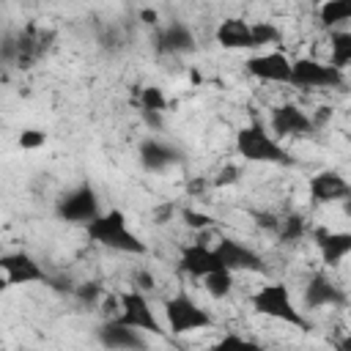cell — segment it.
Instances as JSON below:
<instances>
[{"instance_id": "6da1fadb", "label": "cell", "mask_w": 351, "mask_h": 351, "mask_svg": "<svg viewBox=\"0 0 351 351\" xmlns=\"http://www.w3.org/2000/svg\"><path fill=\"white\" fill-rule=\"evenodd\" d=\"M85 236L90 244L104 247L110 252H121V255H145L148 244L140 239V233L129 225V217L121 208H107L99 211L90 222L82 225Z\"/></svg>"}, {"instance_id": "7a4b0ae2", "label": "cell", "mask_w": 351, "mask_h": 351, "mask_svg": "<svg viewBox=\"0 0 351 351\" xmlns=\"http://www.w3.org/2000/svg\"><path fill=\"white\" fill-rule=\"evenodd\" d=\"M250 307H252V313H258L269 321H277V324H285L293 329H310V321H307L302 304L293 299V291L280 280H269V282L258 285L250 296Z\"/></svg>"}, {"instance_id": "3957f363", "label": "cell", "mask_w": 351, "mask_h": 351, "mask_svg": "<svg viewBox=\"0 0 351 351\" xmlns=\"http://www.w3.org/2000/svg\"><path fill=\"white\" fill-rule=\"evenodd\" d=\"M236 154L252 165H291V154L266 123L250 121L236 132Z\"/></svg>"}, {"instance_id": "277c9868", "label": "cell", "mask_w": 351, "mask_h": 351, "mask_svg": "<svg viewBox=\"0 0 351 351\" xmlns=\"http://www.w3.org/2000/svg\"><path fill=\"white\" fill-rule=\"evenodd\" d=\"M162 321L167 332L176 337L214 329V315L206 307H200L197 299L186 291H176L162 302Z\"/></svg>"}, {"instance_id": "5b68a950", "label": "cell", "mask_w": 351, "mask_h": 351, "mask_svg": "<svg viewBox=\"0 0 351 351\" xmlns=\"http://www.w3.org/2000/svg\"><path fill=\"white\" fill-rule=\"evenodd\" d=\"M291 85L299 90H340L346 71L318 58H291Z\"/></svg>"}, {"instance_id": "8992f818", "label": "cell", "mask_w": 351, "mask_h": 351, "mask_svg": "<svg viewBox=\"0 0 351 351\" xmlns=\"http://www.w3.org/2000/svg\"><path fill=\"white\" fill-rule=\"evenodd\" d=\"M101 211L99 192L90 181H80L55 200V217L66 225H85Z\"/></svg>"}, {"instance_id": "52a82bcc", "label": "cell", "mask_w": 351, "mask_h": 351, "mask_svg": "<svg viewBox=\"0 0 351 351\" xmlns=\"http://www.w3.org/2000/svg\"><path fill=\"white\" fill-rule=\"evenodd\" d=\"M118 302H121V307H118L115 321L134 326L145 335H165V321L156 315L148 293H143L137 288H126L118 293Z\"/></svg>"}, {"instance_id": "ba28073f", "label": "cell", "mask_w": 351, "mask_h": 351, "mask_svg": "<svg viewBox=\"0 0 351 351\" xmlns=\"http://www.w3.org/2000/svg\"><path fill=\"white\" fill-rule=\"evenodd\" d=\"M348 304L346 285H340L329 271H313L302 288V310H340Z\"/></svg>"}, {"instance_id": "9c48e42d", "label": "cell", "mask_w": 351, "mask_h": 351, "mask_svg": "<svg viewBox=\"0 0 351 351\" xmlns=\"http://www.w3.org/2000/svg\"><path fill=\"white\" fill-rule=\"evenodd\" d=\"M222 269L233 271V274H261L266 271V261L258 250H252L247 241L236 239V236H217V241L211 244Z\"/></svg>"}, {"instance_id": "30bf717a", "label": "cell", "mask_w": 351, "mask_h": 351, "mask_svg": "<svg viewBox=\"0 0 351 351\" xmlns=\"http://www.w3.org/2000/svg\"><path fill=\"white\" fill-rule=\"evenodd\" d=\"M269 132L277 140H304V137H313L318 132V126L313 121V112H307L304 107H299L293 101H285V104L271 107Z\"/></svg>"}, {"instance_id": "8fae6325", "label": "cell", "mask_w": 351, "mask_h": 351, "mask_svg": "<svg viewBox=\"0 0 351 351\" xmlns=\"http://www.w3.org/2000/svg\"><path fill=\"white\" fill-rule=\"evenodd\" d=\"M0 274H5L8 285H38V282H49V271L44 269V263L30 255L27 250H14V252H3L0 255Z\"/></svg>"}, {"instance_id": "7c38bea8", "label": "cell", "mask_w": 351, "mask_h": 351, "mask_svg": "<svg viewBox=\"0 0 351 351\" xmlns=\"http://www.w3.org/2000/svg\"><path fill=\"white\" fill-rule=\"evenodd\" d=\"M307 197L313 206H337L348 203L351 197V184L340 170L324 167L307 178Z\"/></svg>"}, {"instance_id": "4fadbf2b", "label": "cell", "mask_w": 351, "mask_h": 351, "mask_svg": "<svg viewBox=\"0 0 351 351\" xmlns=\"http://www.w3.org/2000/svg\"><path fill=\"white\" fill-rule=\"evenodd\" d=\"M55 41V33L49 27H38L36 22H27L19 33H14V44H16V52H14V63L16 69H33L41 55L52 47Z\"/></svg>"}, {"instance_id": "5bb4252c", "label": "cell", "mask_w": 351, "mask_h": 351, "mask_svg": "<svg viewBox=\"0 0 351 351\" xmlns=\"http://www.w3.org/2000/svg\"><path fill=\"white\" fill-rule=\"evenodd\" d=\"M321 258V263L326 269H337L346 263V258L351 255V233L348 230H335L326 225H313L310 236H307Z\"/></svg>"}, {"instance_id": "9a60e30c", "label": "cell", "mask_w": 351, "mask_h": 351, "mask_svg": "<svg viewBox=\"0 0 351 351\" xmlns=\"http://www.w3.org/2000/svg\"><path fill=\"white\" fill-rule=\"evenodd\" d=\"M250 77L266 85H291V58L280 49H263L244 60Z\"/></svg>"}, {"instance_id": "2e32d148", "label": "cell", "mask_w": 351, "mask_h": 351, "mask_svg": "<svg viewBox=\"0 0 351 351\" xmlns=\"http://www.w3.org/2000/svg\"><path fill=\"white\" fill-rule=\"evenodd\" d=\"M154 49L162 58H181L197 49L195 33L184 22H170V25H156L154 27Z\"/></svg>"}, {"instance_id": "e0dca14e", "label": "cell", "mask_w": 351, "mask_h": 351, "mask_svg": "<svg viewBox=\"0 0 351 351\" xmlns=\"http://www.w3.org/2000/svg\"><path fill=\"white\" fill-rule=\"evenodd\" d=\"M176 266H178L181 274H186V277H192V280H200V277H206V274L222 269V263H219L214 247L206 244V241L181 244V247H178V261H176Z\"/></svg>"}, {"instance_id": "ac0fdd59", "label": "cell", "mask_w": 351, "mask_h": 351, "mask_svg": "<svg viewBox=\"0 0 351 351\" xmlns=\"http://www.w3.org/2000/svg\"><path fill=\"white\" fill-rule=\"evenodd\" d=\"M96 340L104 346V348H145L148 340H145V332L134 329V326H126L115 318H104L96 329Z\"/></svg>"}, {"instance_id": "d6986e66", "label": "cell", "mask_w": 351, "mask_h": 351, "mask_svg": "<svg viewBox=\"0 0 351 351\" xmlns=\"http://www.w3.org/2000/svg\"><path fill=\"white\" fill-rule=\"evenodd\" d=\"M137 159H140L143 170H148V173H165L173 165H178L181 156H178V151L173 145H167V143H162L156 137H148V140L140 143Z\"/></svg>"}, {"instance_id": "ffe728a7", "label": "cell", "mask_w": 351, "mask_h": 351, "mask_svg": "<svg viewBox=\"0 0 351 351\" xmlns=\"http://www.w3.org/2000/svg\"><path fill=\"white\" fill-rule=\"evenodd\" d=\"M217 44L228 52H241V49H255L252 47V27L247 19L241 16H228L217 25V33H214Z\"/></svg>"}, {"instance_id": "44dd1931", "label": "cell", "mask_w": 351, "mask_h": 351, "mask_svg": "<svg viewBox=\"0 0 351 351\" xmlns=\"http://www.w3.org/2000/svg\"><path fill=\"white\" fill-rule=\"evenodd\" d=\"M310 228H313V225L307 222L304 214L291 211V214H282V217H280L274 236H277L280 244H299V241H304V239L310 236Z\"/></svg>"}, {"instance_id": "7402d4cb", "label": "cell", "mask_w": 351, "mask_h": 351, "mask_svg": "<svg viewBox=\"0 0 351 351\" xmlns=\"http://www.w3.org/2000/svg\"><path fill=\"white\" fill-rule=\"evenodd\" d=\"M318 11V22L326 30H337L346 27V22L351 19V0H324L321 5H315Z\"/></svg>"}, {"instance_id": "603a6c76", "label": "cell", "mask_w": 351, "mask_h": 351, "mask_svg": "<svg viewBox=\"0 0 351 351\" xmlns=\"http://www.w3.org/2000/svg\"><path fill=\"white\" fill-rule=\"evenodd\" d=\"M326 63H332L340 71H346L351 66V33L346 27L329 30V55H326Z\"/></svg>"}, {"instance_id": "cb8c5ba5", "label": "cell", "mask_w": 351, "mask_h": 351, "mask_svg": "<svg viewBox=\"0 0 351 351\" xmlns=\"http://www.w3.org/2000/svg\"><path fill=\"white\" fill-rule=\"evenodd\" d=\"M200 282H203V291H206L211 299L222 302V299H228V296L233 293V288H236V274L228 271V269H217V271L200 277Z\"/></svg>"}, {"instance_id": "d4e9b609", "label": "cell", "mask_w": 351, "mask_h": 351, "mask_svg": "<svg viewBox=\"0 0 351 351\" xmlns=\"http://www.w3.org/2000/svg\"><path fill=\"white\" fill-rule=\"evenodd\" d=\"M137 107H140V112H162L165 115L170 110V99H167V93L162 88L143 85L137 90Z\"/></svg>"}, {"instance_id": "484cf974", "label": "cell", "mask_w": 351, "mask_h": 351, "mask_svg": "<svg viewBox=\"0 0 351 351\" xmlns=\"http://www.w3.org/2000/svg\"><path fill=\"white\" fill-rule=\"evenodd\" d=\"M250 27H252V47L255 49L277 47L282 38V30L274 22H250Z\"/></svg>"}, {"instance_id": "4316f807", "label": "cell", "mask_w": 351, "mask_h": 351, "mask_svg": "<svg viewBox=\"0 0 351 351\" xmlns=\"http://www.w3.org/2000/svg\"><path fill=\"white\" fill-rule=\"evenodd\" d=\"M178 217H181V222L189 228V230H197V233H206L208 228H214V217L211 214H206V211H200V208H178Z\"/></svg>"}, {"instance_id": "83f0119b", "label": "cell", "mask_w": 351, "mask_h": 351, "mask_svg": "<svg viewBox=\"0 0 351 351\" xmlns=\"http://www.w3.org/2000/svg\"><path fill=\"white\" fill-rule=\"evenodd\" d=\"M82 304H88V307H96L99 304V299L104 296V285H99V282H80V285H74V291H71Z\"/></svg>"}, {"instance_id": "f1b7e54d", "label": "cell", "mask_w": 351, "mask_h": 351, "mask_svg": "<svg viewBox=\"0 0 351 351\" xmlns=\"http://www.w3.org/2000/svg\"><path fill=\"white\" fill-rule=\"evenodd\" d=\"M16 145L22 151H38L47 145V132L44 129H22L16 137Z\"/></svg>"}, {"instance_id": "f546056e", "label": "cell", "mask_w": 351, "mask_h": 351, "mask_svg": "<svg viewBox=\"0 0 351 351\" xmlns=\"http://www.w3.org/2000/svg\"><path fill=\"white\" fill-rule=\"evenodd\" d=\"M129 288H137V291H143V293H151L154 288H156V277H154V271L151 269H134L132 271V277H129Z\"/></svg>"}, {"instance_id": "4dcf8cb0", "label": "cell", "mask_w": 351, "mask_h": 351, "mask_svg": "<svg viewBox=\"0 0 351 351\" xmlns=\"http://www.w3.org/2000/svg\"><path fill=\"white\" fill-rule=\"evenodd\" d=\"M214 348H258V343L244 337V335H239V332H228V335L217 337Z\"/></svg>"}, {"instance_id": "1f68e13d", "label": "cell", "mask_w": 351, "mask_h": 351, "mask_svg": "<svg viewBox=\"0 0 351 351\" xmlns=\"http://www.w3.org/2000/svg\"><path fill=\"white\" fill-rule=\"evenodd\" d=\"M239 178H241V170H239L236 165H225V167L217 170V176L211 178V184L219 186V189H225V186H233Z\"/></svg>"}, {"instance_id": "d6a6232c", "label": "cell", "mask_w": 351, "mask_h": 351, "mask_svg": "<svg viewBox=\"0 0 351 351\" xmlns=\"http://www.w3.org/2000/svg\"><path fill=\"white\" fill-rule=\"evenodd\" d=\"M176 203H165V206H156L154 211H151V217H154V225H167L170 219H176Z\"/></svg>"}, {"instance_id": "836d02e7", "label": "cell", "mask_w": 351, "mask_h": 351, "mask_svg": "<svg viewBox=\"0 0 351 351\" xmlns=\"http://www.w3.org/2000/svg\"><path fill=\"white\" fill-rule=\"evenodd\" d=\"M140 22L148 25V27H156L159 25V11L156 8H143L140 11Z\"/></svg>"}, {"instance_id": "e575fe53", "label": "cell", "mask_w": 351, "mask_h": 351, "mask_svg": "<svg viewBox=\"0 0 351 351\" xmlns=\"http://www.w3.org/2000/svg\"><path fill=\"white\" fill-rule=\"evenodd\" d=\"M310 3H313V5H321V3H324V0H310Z\"/></svg>"}, {"instance_id": "d590c367", "label": "cell", "mask_w": 351, "mask_h": 351, "mask_svg": "<svg viewBox=\"0 0 351 351\" xmlns=\"http://www.w3.org/2000/svg\"><path fill=\"white\" fill-rule=\"evenodd\" d=\"M241 3H250V0H241Z\"/></svg>"}]
</instances>
